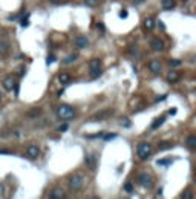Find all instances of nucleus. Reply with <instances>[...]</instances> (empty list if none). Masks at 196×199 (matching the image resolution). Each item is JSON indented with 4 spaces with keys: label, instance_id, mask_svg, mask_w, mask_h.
Returning a JSON list of instances; mask_svg holds the SVG:
<instances>
[{
    "label": "nucleus",
    "instance_id": "obj_1",
    "mask_svg": "<svg viewBox=\"0 0 196 199\" xmlns=\"http://www.w3.org/2000/svg\"><path fill=\"white\" fill-rule=\"evenodd\" d=\"M57 116L61 120V121H69L75 116V109L69 106V104H61L57 109Z\"/></svg>",
    "mask_w": 196,
    "mask_h": 199
},
{
    "label": "nucleus",
    "instance_id": "obj_2",
    "mask_svg": "<svg viewBox=\"0 0 196 199\" xmlns=\"http://www.w3.org/2000/svg\"><path fill=\"white\" fill-rule=\"evenodd\" d=\"M152 153V144L150 143H140L136 145V155L140 159H147Z\"/></svg>",
    "mask_w": 196,
    "mask_h": 199
},
{
    "label": "nucleus",
    "instance_id": "obj_3",
    "mask_svg": "<svg viewBox=\"0 0 196 199\" xmlns=\"http://www.w3.org/2000/svg\"><path fill=\"white\" fill-rule=\"evenodd\" d=\"M83 184H84V176L80 175V173L72 175L71 178L68 179V185H69L71 190H80V188L83 187Z\"/></svg>",
    "mask_w": 196,
    "mask_h": 199
},
{
    "label": "nucleus",
    "instance_id": "obj_4",
    "mask_svg": "<svg viewBox=\"0 0 196 199\" xmlns=\"http://www.w3.org/2000/svg\"><path fill=\"white\" fill-rule=\"evenodd\" d=\"M138 184L144 187V188H152L153 187V178H152V175H149V173H141L140 176H138Z\"/></svg>",
    "mask_w": 196,
    "mask_h": 199
},
{
    "label": "nucleus",
    "instance_id": "obj_5",
    "mask_svg": "<svg viewBox=\"0 0 196 199\" xmlns=\"http://www.w3.org/2000/svg\"><path fill=\"white\" fill-rule=\"evenodd\" d=\"M150 48H152L153 51H156V52H161V51L165 49V45H164V41H162L161 38L155 37V38H152V41H150Z\"/></svg>",
    "mask_w": 196,
    "mask_h": 199
},
{
    "label": "nucleus",
    "instance_id": "obj_6",
    "mask_svg": "<svg viewBox=\"0 0 196 199\" xmlns=\"http://www.w3.org/2000/svg\"><path fill=\"white\" fill-rule=\"evenodd\" d=\"M147 68H149V71H150V72L155 73V75H160L161 71H162V68H161V63L158 61V60H152V61H149Z\"/></svg>",
    "mask_w": 196,
    "mask_h": 199
},
{
    "label": "nucleus",
    "instance_id": "obj_7",
    "mask_svg": "<svg viewBox=\"0 0 196 199\" xmlns=\"http://www.w3.org/2000/svg\"><path fill=\"white\" fill-rule=\"evenodd\" d=\"M75 46H77L78 49H84V48H88V46H89V40H88V37L78 36L77 38H75Z\"/></svg>",
    "mask_w": 196,
    "mask_h": 199
},
{
    "label": "nucleus",
    "instance_id": "obj_8",
    "mask_svg": "<svg viewBox=\"0 0 196 199\" xmlns=\"http://www.w3.org/2000/svg\"><path fill=\"white\" fill-rule=\"evenodd\" d=\"M49 198L51 199H63V198H66V193H65V190L63 188H54L52 192L49 193Z\"/></svg>",
    "mask_w": 196,
    "mask_h": 199
},
{
    "label": "nucleus",
    "instance_id": "obj_9",
    "mask_svg": "<svg viewBox=\"0 0 196 199\" xmlns=\"http://www.w3.org/2000/svg\"><path fill=\"white\" fill-rule=\"evenodd\" d=\"M26 155H28L31 159H36V158H38V155H40V149H38L37 145H29L28 150H26Z\"/></svg>",
    "mask_w": 196,
    "mask_h": 199
},
{
    "label": "nucleus",
    "instance_id": "obj_10",
    "mask_svg": "<svg viewBox=\"0 0 196 199\" xmlns=\"http://www.w3.org/2000/svg\"><path fill=\"white\" fill-rule=\"evenodd\" d=\"M84 163H86V165L89 167L90 170H93V168H95V165H97V159H95V155H92V153L86 155V156H84Z\"/></svg>",
    "mask_w": 196,
    "mask_h": 199
},
{
    "label": "nucleus",
    "instance_id": "obj_11",
    "mask_svg": "<svg viewBox=\"0 0 196 199\" xmlns=\"http://www.w3.org/2000/svg\"><path fill=\"white\" fill-rule=\"evenodd\" d=\"M2 84H3V88H5L6 91H12V88H14V84H16V80H14L12 77H6V78L2 81Z\"/></svg>",
    "mask_w": 196,
    "mask_h": 199
},
{
    "label": "nucleus",
    "instance_id": "obj_12",
    "mask_svg": "<svg viewBox=\"0 0 196 199\" xmlns=\"http://www.w3.org/2000/svg\"><path fill=\"white\" fill-rule=\"evenodd\" d=\"M153 26H155V20H153V18H152V17L144 18L143 28L146 29V31H152V29H153Z\"/></svg>",
    "mask_w": 196,
    "mask_h": 199
},
{
    "label": "nucleus",
    "instance_id": "obj_13",
    "mask_svg": "<svg viewBox=\"0 0 196 199\" xmlns=\"http://www.w3.org/2000/svg\"><path fill=\"white\" fill-rule=\"evenodd\" d=\"M179 80V73L176 71H170V72L167 73V81L170 83V84H173V83H178Z\"/></svg>",
    "mask_w": 196,
    "mask_h": 199
},
{
    "label": "nucleus",
    "instance_id": "obj_14",
    "mask_svg": "<svg viewBox=\"0 0 196 199\" xmlns=\"http://www.w3.org/2000/svg\"><path fill=\"white\" fill-rule=\"evenodd\" d=\"M58 81L61 84H68V83H71V75L68 72H60L58 73Z\"/></svg>",
    "mask_w": 196,
    "mask_h": 199
},
{
    "label": "nucleus",
    "instance_id": "obj_15",
    "mask_svg": "<svg viewBox=\"0 0 196 199\" xmlns=\"http://www.w3.org/2000/svg\"><path fill=\"white\" fill-rule=\"evenodd\" d=\"M89 75L90 78H98V77H101L103 75V69H101V66L100 68H93V69H89Z\"/></svg>",
    "mask_w": 196,
    "mask_h": 199
},
{
    "label": "nucleus",
    "instance_id": "obj_16",
    "mask_svg": "<svg viewBox=\"0 0 196 199\" xmlns=\"http://www.w3.org/2000/svg\"><path fill=\"white\" fill-rule=\"evenodd\" d=\"M164 123H165V116L162 115V116H160V118H156V120L152 123V126H150V127H152V130H156V129H158V127H161Z\"/></svg>",
    "mask_w": 196,
    "mask_h": 199
},
{
    "label": "nucleus",
    "instance_id": "obj_17",
    "mask_svg": "<svg viewBox=\"0 0 196 199\" xmlns=\"http://www.w3.org/2000/svg\"><path fill=\"white\" fill-rule=\"evenodd\" d=\"M113 112L112 110H106V112H100V113H97L95 116H93V121H101V120H106L104 116H110Z\"/></svg>",
    "mask_w": 196,
    "mask_h": 199
},
{
    "label": "nucleus",
    "instance_id": "obj_18",
    "mask_svg": "<svg viewBox=\"0 0 196 199\" xmlns=\"http://www.w3.org/2000/svg\"><path fill=\"white\" fill-rule=\"evenodd\" d=\"M185 144L189 149H196V136L195 135H190L187 140H185Z\"/></svg>",
    "mask_w": 196,
    "mask_h": 199
},
{
    "label": "nucleus",
    "instance_id": "obj_19",
    "mask_svg": "<svg viewBox=\"0 0 196 199\" xmlns=\"http://www.w3.org/2000/svg\"><path fill=\"white\" fill-rule=\"evenodd\" d=\"M162 8L164 9H173L175 8V0H162Z\"/></svg>",
    "mask_w": 196,
    "mask_h": 199
},
{
    "label": "nucleus",
    "instance_id": "obj_20",
    "mask_svg": "<svg viewBox=\"0 0 196 199\" xmlns=\"http://www.w3.org/2000/svg\"><path fill=\"white\" fill-rule=\"evenodd\" d=\"M77 58H78V55H77V54H71V55H68L66 58H63V61H61V63H63V64H69V63H74Z\"/></svg>",
    "mask_w": 196,
    "mask_h": 199
},
{
    "label": "nucleus",
    "instance_id": "obj_21",
    "mask_svg": "<svg viewBox=\"0 0 196 199\" xmlns=\"http://www.w3.org/2000/svg\"><path fill=\"white\" fill-rule=\"evenodd\" d=\"M172 147H173V144H172V143H167V141L158 143V149H160V150H167V149H172Z\"/></svg>",
    "mask_w": 196,
    "mask_h": 199
},
{
    "label": "nucleus",
    "instance_id": "obj_22",
    "mask_svg": "<svg viewBox=\"0 0 196 199\" xmlns=\"http://www.w3.org/2000/svg\"><path fill=\"white\" fill-rule=\"evenodd\" d=\"M173 163V159H170V158H165V159H158L156 164L161 165V167H165V165H170V164Z\"/></svg>",
    "mask_w": 196,
    "mask_h": 199
},
{
    "label": "nucleus",
    "instance_id": "obj_23",
    "mask_svg": "<svg viewBox=\"0 0 196 199\" xmlns=\"http://www.w3.org/2000/svg\"><path fill=\"white\" fill-rule=\"evenodd\" d=\"M101 66V61L98 60V58H93V60H90L89 61V69H93V68H100Z\"/></svg>",
    "mask_w": 196,
    "mask_h": 199
},
{
    "label": "nucleus",
    "instance_id": "obj_24",
    "mask_svg": "<svg viewBox=\"0 0 196 199\" xmlns=\"http://www.w3.org/2000/svg\"><path fill=\"white\" fill-rule=\"evenodd\" d=\"M124 192H126V193H129V195H130V193H133V185H132L130 182H126V184H124Z\"/></svg>",
    "mask_w": 196,
    "mask_h": 199
},
{
    "label": "nucleus",
    "instance_id": "obj_25",
    "mask_svg": "<svg viewBox=\"0 0 196 199\" xmlns=\"http://www.w3.org/2000/svg\"><path fill=\"white\" fill-rule=\"evenodd\" d=\"M20 25H22L23 28H28V26H29V21H28V16H26V17H23L22 20H20Z\"/></svg>",
    "mask_w": 196,
    "mask_h": 199
},
{
    "label": "nucleus",
    "instance_id": "obj_26",
    "mask_svg": "<svg viewBox=\"0 0 196 199\" xmlns=\"http://www.w3.org/2000/svg\"><path fill=\"white\" fill-rule=\"evenodd\" d=\"M103 138H104V141H110V140H115V138H117V133H109V135H104Z\"/></svg>",
    "mask_w": 196,
    "mask_h": 199
},
{
    "label": "nucleus",
    "instance_id": "obj_27",
    "mask_svg": "<svg viewBox=\"0 0 196 199\" xmlns=\"http://www.w3.org/2000/svg\"><path fill=\"white\" fill-rule=\"evenodd\" d=\"M98 2H100V0H84V3H86L88 6H97Z\"/></svg>",
    "mask_w": 196,
    "mask_h": 199
},
{
    "label": "nucleus",
    "instance_id": "obj_28",
    "mask_svg": "<svg viewBox=\"0 0 196 199\" xmlns=\"http://www.w3.org/2000/svg\"><path fill=\"white\" fill-rule=\"evenodd\" d=\"M120 124H121V126H124V127H130V126H132V123H130L127 118H123V120L120 121Z\"/></svg>",
    "mask_w": 196,
    "mask_h": 199
},
{
    "label": "nucleus",
    "instance_id": "obj_29",
    "mask_svg": "<svg viewBox=\"0 0 196 199\" xmlns=\"http://www.w3.org/2000/svg\"><path fill=\"white\" fill-rule=\"evenodd\" d=\"M57 61V58H55V55H49L48 58H46V64H52Z\"/></svg>",
    "mask_w": 196,
    "mask_h": 199
},
{
    "label": "nucleus",
    "instance_id": "obj_30",
    "mask_svg": "<svg viewBox=\"0 0 196 199\" xmlns=\"http://www.w3.org/2000/svg\"><path fill=\"white\" fill-rule=\"evenodd\" d=\"M6 51H8V43L2 41L0 43V52H6Z\"/></svg>",
    "mask_w": 196,
    "mask_h": 199
},
{
    "label": "nucleus",
    "instance_id": "obj_31",
    "mask_svg": "<svg viewBox=\"0 0 196 199\" xmlns=\"http://www.w3.org/2000/svg\"><path fill=\"white\" fill-rule=\"evenodd\" d=\"M181 198H182V199H192V198H193V195H192V193L187 190L185 193H182V195H181Z\"/></svg>",
    "mask_w": 196,
    "mask_h": 199
},
{
    "label": "nucleus",
    "instance_id": "obj_32",
    "mask_svg": "<svg viewBox=\"0 0 196 199\" xmlns=\"http://www.w3.org/2000/svg\"><path fill=\"white\" fill-rule=\"evenodd\" d=\"M68 129H69V126H68V124H61V126L58 127V129H57V130H58V132H61V133H63V132H66V130H68Z\"/></svg>",
    "mask_w": 196,
    "mask_h": 199
},
{
    "label": "nucleus",
    "instance_id": "obj_33",
    "mask_svg": "<svg viewBox=\"0 0 196 199\" xmlns=\"http://www.w3.org/2000/svg\"><path fill=\"white\" fill-rule=\"evenodd\" d=\"M127 16H129V12H127L126 9H123V11H120V18H127Z\"/></svg>",
    "mask_w": 196,
    "mask_h": 199
},
{
    "label": "nucleus",
    "instance_id": "obj_34",
    "mask_svg": "<svg viewBox=\"0 0 196 199\" xmlns=\"http://www.w3.org/2000/svg\"><path fill=\"white\" fill-rule=\"evenodd\" d=\"M100 136H103L101 132L100 133H95V135H86V138H100Z\"/></svg>",
    "mask_w": 196,
    "mask_h": 199
},
{
    "label": "nucleus",
    "instance_id": "obj_35",
    "mask_svg": "<svg viewBox=\"0 0 196 199\" xmlns=\"http://www.w3.org/2000/svg\"><path fill=\"white\" fill-rule=\"evenodd\" d=\"M179 64H181L179 60H172V61H170V66H179Z\"/></svg>",
    "mask_w": 196,
    "mask_h": 199
},
{
    "label": "nucleus",
    "instance_id": "obj_36",
    "mask_svg": "<svg viewBox=\"0 0 196 199\" xmlns=\"http://www.w3.org/2000/svg\"><path fill=\"white\" fill-rule=\"evenodd\" d=\"M97 29H100L101 32H104V25H103V23H98V25H97Z\"/></svg>",
    "mask_w": 196,
    "mask_h": 199
},
{
    "label": "nucleus",
    "instance_id": "obj_37",
    "mask_svg": "<svg viewBox=\"0 0 196 199\" xmlns=\"http://www.w3.org/2000/svg\"><path fill=\"white\" fill-rule=\"evenodd\" d=\"M12 89H14V92H16V97H18V91H20V88H18L17 83L14 84V88H12Z\"/></svg>",
    "mask_w": 196,
    "mask_h": 199
},
{
    "label": "nucleus",
    "instance_id": "obj_38",
    "mask_svg": "<svg viewBox=\"0 0 196 199\" xmlns=\"http://www.w3.org/2000/svg\"><path fill=\"white\" fill-rule=\"evenodd\" d=\"M0 155H11L9 150H0Z\"/></svg>",
    "mask_w": 196,
    "mask_h": 199
},
{
    "label": "nucleus",
    "instance_id": "obj_39",
    "mask_svg": "<svg viewBox=\"0 0 196 199\" xmlns=\"http://www.w3.org/2000/svg\"><path fill=\"white\" fill-rule=\"evenodd\" d=\"M161 196H162V188H160L158 193H156V198H161Z\"/></svg>",
    "mask_w": 196,
    "mask_h": 199
},
{
    "label": "nucleus",
    "instance_id": "obj_40",
    "mask_svg": "<svg viewBox=\"0 0 196 199\" xmlns=\"http://www.w3.org/2000/svg\"><path fill=\"white\" fill-rule=\"evenodd\" d=\"M20 71H18V75H23L25 73V68H18Z\"/></svg>",
    "mask_w": 196,
    "mask_h": 199
},
{
    "label": "nucleus",
    "instance_id": "obj_41",
    "mask_svg": "<svg viewBox=\"0 0 196 199\" xmlns=\"http://www.w3.org/2000/svg\"><path fill=\"white\" fill-rule=\"evenodd\" d=\"M169 113H170V115H175V113H176V109H170Z\"/></svg>",
    "mask_w": 196,
    "mask_h": 199
},
{
    "label": "nucleus",
    "instance_id": "obj_42",
    "mask_svg": "<svg viewBox=\"0 0 196 199\" xmlns=\"http://www.w3.org/2000/svg\"><path fill=\"white\" fill-rule=\"evenodd\" d=\"M144 0H133V3H135V5H136V3H143Z\"/></svg>",
    "mask_w": 196,
    "mask_h": 199
},
{
    "label": "nucleus",
    "instance_id": "obj_43",
    "mask_svg": "<svg viewBox=\"0 0 196 199\" xmlns=\"http://www.w3.org/2000/svg\"><path fill=\"white\" fill-rule=\"evenodd\" d=\"M49 2H52V3H60L61 0H49Z\"/></svg>",
    "mask_w": 196,
    "mask_h": 199
},
{
    "label": "nucleus",
    "instance_id": "obj_44",
    "mask_svg": "<svg viewBox=\"0 0 196 199\" xmlns=\"http://www.w3.org/2000/svg\"><path fill=\"white\" fill-rule=\"evenodd\" d=\"M0 101H2V93H0Z\"/></svg>",
    "mask_w": 196,
    "mask_h": 199
}]
</instances>
